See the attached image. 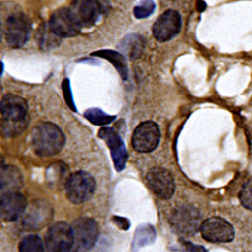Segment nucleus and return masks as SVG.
<instances>
[{
	"instance_id": "9",
	"label": "nucleus",
	"mask_w": 252,
	"mask_h": 252,
	"mask_svg": "<svg viewBox=\"0 0 252 252\" xmlns=\"http://www.w3.org/2000/svg\"><path fill=\"white\" fill-rule=\"evenodd\" d=\"M199 231L204 240L213 244H226L235 237L232 224L222 217H211L203 220Z\"/></svg>"
},
{
	"instance_id": "6",
	"label": "nucleus",
	"mask_w": 252,
	"mask_h": 252,
	"mask_svg": "<svg viewBox=\"0 0 252 252\" xmlns=\"http://www.w3.org/2000/svg\"><path fill=\"white\" fill-rule=\"evenodd\" d=\"M6 43L13 48H19L28 42L31 34V22L23 13L9 15L4 26Z\"/></svg>"
},
{
	"instance_id": "1",
	"label": "nucleus",
	"mask_w": 252,
	"mask_h": 252,
	"mask_svg": "<svg viewBox=\"0 0 252 252\" xmlns=\"http://www.w3.org/2000/svg\"><path fill=\"white\" fill-rule=\"evenodd\" d=\"M1 132L4 136L13 138L24 131L28 124V106L19 96L6 94L0 103Z\"/></svg>"
},
{
	"instance_id": "17",
	"label": "nucleus",
	"mask_w": 252,
	"mask_h": 252,
	"mask_svg": "<svg viewBox=\"0 0 252 252\" xmlns=\"http://www.w3.org/2000/svg\"><path fill=\"white\" fill-rule=\"evenodd\" d=\"M92 56H97V57L109 60L114 64L115 68L118 69L121 77L124 80L127 78V63H126V58L121 53L116 51H110V49H103V51L94 52V53H92Z\"/></svg>"
},
{
	"instance_id": "22",
	"label": "nucleus",
	"mask_w": 252,
	"mask_h": 252,
	"mask_svg": "<svg viewBox=\"0 0 252 252\" xmlns=\"http://www.w3.org/2000/svg\"><path fill=\"white\" fill-rule=\"evenodd\" d=\"M240 201L245 208L252 211V178L249 179L241 189Z\"/></svg>"
},
{
	"instance_id": "4",
	"label": "nucleus",
	"mask_w": 252,
	"mask_h": 252,
	"mask_svg": "<svg viewBox=\"0 0 252 252\" xmlns=\"http://www.w3.org/2000/svg\"><path fill=\"white\" fill-rule=\"evenodd\" d=\"M170 224L178 235L192 236L201 229V213L194 206H181L170 216Z\"/></svg>"
},
{
	"instance_id": "19",
	"label": "nucleus",
	"mask_w": 252,
	"mask_h": 252,
	"mask_svg": "<svg viewBox=\"0 0 252 252\" xmlns=\"http://www.w3.org/2000/svg\"><path fill=\"white\" fill-rule=\"evenodd\" d=\"M19 252H46V247L40 237L35 235H29L20 241Z\"/></svg>"
},
{
	"instance_id": "16",
	"label": "nucleus",
	"mask_w": 252,
	"mask_h": 252,
	"mask_svg": "<svg viewBox=\"0 0 252 252\" xmlns=\"http://www.w3.org/2000/svg\"><path fill=\"white\" fill-rule=\"evenodd\" d=\"M22 186V175L15 168L5 166L1 169V192L12 193Z\"/></svg>"
},
{
	"instance_id": "2",
	"label": "nucleus",
	"mask_w": 252,
	"mask_h": 252,
	"mask_svg": "<svg viewBox=\"0 0 252 252\" xmlns=\"http://www.w3.org/2000/svg\"><path fill=\"white\" fill-rule=\"evenodd\" d=\"M64 135L55 124L43 123L32 132V144L35 154L39 157H52L62 150L64 145Z\"/></svg>"
},
{
	"instance_id": "12",
	"label": "nucleus",
	"mask_w": 252,
	"mask_h": 252,
	"mask_svg": "<svg viewBox=\"0 0 252 252\" xmlns=\"http://www.w3.org/2000/svg\"><path fill=\"white\" fill-rule=\"evenodd\" d=\"M182 27V19L179 13L175 10H166L153 26V35L159 42H166L174 38L179 33Z\"/></svg>"
},
{
	"instance_id": "18",
	"label": "nucleus",
	"mask_w": 252,
	"mask_h": 252,
	"mask_svg": "<svg viewBox=\"0 0 252 252\" xmlns=\"http://www.w3.org/2000/svg\"><path fill=\"white\" fill-rule=\"evenodd\" d=\"M157 237L154 228L152 226H143L135 232L134 242H132V250H139L140 247L145 246V245L152 244L153 241Z\"/></svg>"
},
{
	"instance_id": "8",
	"label": "nucleus",
	"mask_w": 252,
	"mask_h": 252,
	"mask_svg": "<svg viewBox=\"0 0 252 252\" xmlns=\"http://www.w3.org/2000/svg\"><path fill=\"white\" fill-rule=\"evenodd\" d=\"M48 28L60 38L75 37L81 32L82 26L72 13L69 8L57 9L51 19H49Z\"/></svg>"
},
{
	"instance_id": "25",
	"label": "nucleus",
	"mask_w": 252,
	"mask_h": 252,
	"mask_svg": "<svg viewBox=\"0 0 252 252\" xmlns=\"http://www.w3.org/2000/svg\"><path fill=\"white\" fill-rule=\"evenodd\" d=\"M114 222H115V223H118L119 226H120L121 229H127V228H129V220H126L125 218L114 217Z\"/></svg>"
},
{
	"instance_id": "10",
	"label": "nucleus",
	"mask_w": 252,
	"mask_h": 252,
	"mask_svg": "<svg viewBox=\"0 0 252 252\" xmlns=\"http://www.w3.org/2000/svg\"><path fill=\"white\" fill-rule=\"evenodd\" d=\"M160 140L159 126L153 121H144L134 130L132 146L139 153H150L157 149Z\"/></svg>"
},
{
	"instance_id": "23",
	"label": "nucleus",
	"mask_w": 252,
	"mask_h": 252,
	"mask_svg": "<svg viewBox=\"0 0 252 252\" xmlns=\"http://www.w3.org/2000/svg\"><path fill=\"white\" fill-rule=\"evenodd\" d=\"M63 92H64V100L67 101V103L69 105L72 110H76V107L73 106V101H72L71 96V89H69V81L64 80L63 81Z\"/></svg>"
},
{
	"instance_id": "5",
	"label": "nucleus",
	"mask_w": 252,
	"mask_h": 252,
	"mask_svg": "<svg viewBox=\"0 0 252 252\" xmlns=\"http://www.w3.org/2000/svg\"><path fill=\"white\" fill-rule=\"evenodd\" d=\"M106 0H73L69 9L82 27H92L107 12Z\"/></svg>"
},
{
	"instance_id": "13",
	"label": "nucleus",
	"mask_w": 252,
	"mask_h": 252,
	"mask_svg": "<svg viewBox=\"0 0 252 252\" xmlns=\"http://www.w3.org/2000/svg\"><path fill=\"white\" fill-rule=\"evenodd\" d=\"M75 245L71 226L64 222H57L49 227L46 235V247L48 252H61Z\"/></svg>"
},
{
	"instance_id": "20",
	"label": "nucleus",
	"mask_w": 252,
	"mask_h": 252,
	"mask_svg": "<svg viewBox=\"0 0 252 252\" xmlns=\"http://www.w3.org/2000/svg\"><path fill=\"white\" fill-rule=\"evenodd\" d=\"M85 118L91 124L97 126H106L115 120V116L105 114L100 109H89L85 111Z\"/></svg>"
},
{
	"instance_id": "26",
	"label": "nucleus",
	"mask_w": 252,
	"mask_h": 252,
	"mask_svg": "<svg viewBox=\"0 0 252 252\" xmlns=\"http://www.w3.org/2000/svg\"><path fill=\"white\" fill-rule=\"evenodd\" d=\"M61 252H80V251H78V250L73 246V247H69V249L63 250V251H61Z\"/></svg>"
},
{
	"instance_id": "15",
	"label": "nucleus",
	"mask_w": 252,
	"mask_h": 252,
	"mask_svg": "<svg viewBox=\"0 0 252 252\" xmlns=\"http://www.w3.org/2000/svg\"><path fill=\"white\" fill-rule=\"evenodd\" d=\"M26 211V198L20 193H4L0 201V216L5 222H12Z\"/></svg>"
},
{
	"instance_id": "7",
	"label": "nucleus",
	"mask_w": 252,
	"mask_h": 252,
	"mask_svg": "<svg viewBox=\"0 0 252 252\" xmlns=\"http://www.w3.org/2000/svg\"><path fill=\"white\" fill-rule=\"evenodd\" d=\"M73 245L78 251H89L96 244L98 227L96 220L90 217H80L72 223Z\"/></svg>"
},
{
	"instance_id": "11",
	"label": "nucleus",
	"mask_w": 252,
	"mask_h": 252,
	"mask_svg": "<svg viewBox=\"0 0 252 252\" xmlns=\"http://www.w3.org/2000/svg\"><path fill=\"white\" fill-rule=\"evenodd\" d=\"M146 184L154 194L161 199H169L175 190L174 177L164 168H153L146 174Z\"/></svg>"
},
{
	"instance_id": "3",
	"label": "nucleus",
	"mask_w": 252,
	"mask_h": 252,
	"mask_svg": "<svg viewBox=\"0 0 252 252\" xmlns=\"http://www.w3.org/2000/svg\"><path fill=\"white\" fill-rule=\"evenodd\" d=\"M96 190L94 177L86 172H76L66 182V194L69 201L75 204L89 201Z\"/></svg>"
},
{
	"instance_id": "24",
	"label": "nucleus",
	"mask_w": 252,
	"mask_h": 252,
	"mask_svg": "<svg viewBox=\"0 0 252 252\" xmlns=\"http://www.w3.org/2000/svg\"><path fill=\"white\" fill-rule=\"evenodd\" d=\"M183 245L188 252H208L203 246H197V245H193L192 242H188V241H183Z\"/></svg>"
},
{
	"instance_id": "14",
	"label": "nucleus",
	"mask_w": 252,
	"mask_h": 252,
	"mask_svg": "<svg viewBox=\"0 0 252 252\" xmlns=\"http://www.w3.org/2000/svg\"><path fill=\"white\" fill-rule=\"evenodd\" d=\"M98 136L109 146L115 169L118 172H121L125 168L126 160H127V150H126L123 139L119 136L118 132L110 129V127H102L98 132Z\"/></svg>"
},
{
	"instance_id": "21",
	"label": "nucleus",
	"mask_w": 252,
	"mask_h": 252,
	"mask_svg": "<svg viewBox=\"0 0 252 252\" xmlns=\"http://www.w3.org/2000/svg\"><path fill=\"white\" fill-rule=\"evenodd\" d=\"M154 10L155 3L153 0H143L139 5L135 6L134 14L139 19H143V18H148L149 15H152L154 13Z\"/></svg>"
}]
</instances>
